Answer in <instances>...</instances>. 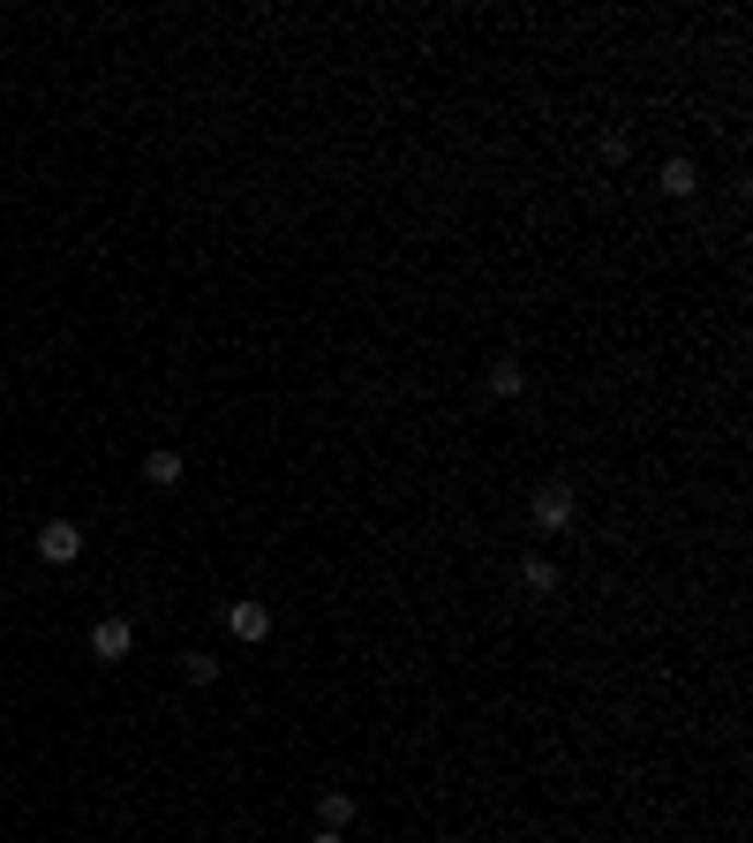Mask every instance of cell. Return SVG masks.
<instances>
[{"label": "cell", "mask_w": 753, "mask_h": 843, "mask_svg": "<svg viewBox=\"0 0 753 843\" xmlns=\"http://www.w3.org/2000/svg\"><path fill=\"white\" fill-rule=\"evenodd\" d=\"M573 513H580V497H573V482H543V490L528 497V519H536L543 535H557V527H573Z\"/></svg>", "instance_id": "obj_1"}, {"label": "cell", "mask_w": 753, "mask_h": 843, "mask_svg": "<svg viewBox=\"0 0 753 843\" xmlns=\"http://www.w3.org/2000/svg\"><path fill=\"white\" fill-rule=\"evenodd\" d=\"M38 558H46V565H75V558H83V527H75V519H46V527H38Z\"/></svg>", "instance_id": "obj_2"}, {"label": "cell", "mask_w": 753, "mask_h": 843, "mask_svg": "<svg viewBox=\"0 0 753 843\" xmlns=\"http://www.w3.org/2000/svg\"><path fill=\"white\" fill-rule=\"evenodd\" d=\"M91 655H98V663H129V655H137V625H129V618H98V625H91Z\"/></svg>", "instance_id": "obj_3"}, {"label": "cell", "mask_w": 753, "mask_h": 843, "mask_svg": "<svg viewBox=\"0 0 753 843\" xmlns=\"http://www.w3.org/2000/svg\"><path fill=\"white\" fill-rule=\"evenodd\" d=\"M219 618H226L234 641H272V610H264V602H226Z\"/></svg>", "instance_id": "obj_4"}, {"label": "cell", "mask_w": 753, "mask_h": 843, "mask_svg": "<svg viewBox=\"0 0 753 843\" xmlns=\"http://www.w3.org/2000/svg\"><path fill=\"white\" fill-rule=\"evenodd\" d=\"M656 189H663V196H693V189H701V166H693V159H663Z\"/></svg>", "instance_id": "obj_5"}, {"label": "cell", "mask_w": 753, "mask_h": 843, "mask_svg": "<svg viewBox=\"0 0 753 843\" xmlns=\"http://www.w3.org/2000/svg\"><path fill=\"white\" fill-rule=\"evenodd\" d=\"M490 391H497V399H520V391H528V370H520L513 354H497V362H490Z\"/></svg>", "instance_id": "obj_6"}, {"label": "cell", "mask_w": 753, "mask_h": 843, "mask_svg": "<svg viewBox=\"0 0 753 843\" xmlns=\"http://www.w3.org/2000/svg\"><path fill=\"white\" fill-rule=\"evenodd\" d=\"M143 482H151V490H174V482H181V453H166V445H158V453L143 459Z\"/></svg>", "instance_id": "obj_7"}, {"label": "cell", "mask_w": 753, "mask_h": 843, "mask_svg": "<svg viewBox=\"0 0 753 843\" xmlns=\"http://www.w3.org/2000/svg\"><path fill=\"white\" fill-rule=\"evenodd\" d=\"M520 587H528V595H550V587H557V565H550V558H520Z\"/></svg>", "instance_id": "obj_8"}, {"label": "cell", "mask_w": 753, "mask_h": 843, "mask_svg": "<svg viewBox=\"0 0 753 843\" xmlns=\"http://www.w3.org/2000/svg\"><path fill=\"white\" fill-rule=\"evenodd\" d=\"M317 813H325V829H346V821H354V798H346V791H325Z\"/></svg>", "instance_id": "obj_9"}, {"label": "cell", "mask_w": 753, "mask_h": 843, "mask_svg": "<svg viewBox=\"0 0 753 843\" xmlns=\"http://www.w3.org/2000/svg\"><path fill=\"white\" fill-rule=\"evenodd\" d=\"M181 678H189V686H211V678H219V655L189 648V655H181Z\"/></svg>", "instance_id": "obj_10"}, {"label": "cell", "mask_w": 753, "mask_h": 843, "mask_svg": "<svg viewBox=\"0 0 753 843\" xmlns=\"http://www.w3.org/2000/svg\"><path fill=\"white\" fill-rule=\"evenodd\" d=\"M309 843H346V836H340V829H325V836H309Z\"/></svg>", "instance_id": "obj_11"}]
</instances>
